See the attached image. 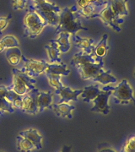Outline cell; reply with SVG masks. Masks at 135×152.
<instances>
[{
  "label": "cell",
  "instance_id": "cell-7",
  "mask_svg": "<svg viewBox=\"0 0 135 152\" xmlns=\"http://www.w3.org/2000/svg\"><path fill=\"white\" fill-rule=\"evenodd\" d=\"M21 62L23 63V67L20 70L31 78H36L44 74L49 64L44 60L27 58L25 56H23Z\"/></svg>",
  "mask_w": 135,
  "mask_h": 152
},
{
  "label": "cell",
  "instance_id": "cell-40",
  "mask_svg": "<svg viewBox=\"0 0 135 152\" xmlns=\"http://www.w3.org/2000/svg\"><path fill=\"white\" fill-rule=\"evenodd\" d=\"M0 152H4V151H0Z\"/></svg>",
  "mask_w": 135,
  "mask_h": 152
},
{
  "label": "cell",
  "instance_id": "cell-5",
  "mask_svg": "<svg viewBox=\"0 0 135 152\" xmlns=\"http://www.w3.org/2000/svg\"><path fill=\"white\" fill-rule=\"evenodd\" d=\"M112 96L116 104L127 105L133 102L135 105L134 89L127 80H122L117 86L114 87L113 91H112Z\"/></svg>",
  "mask_w": 135,
  "mask_h": 152
},
{
  "label": "cell",
  "instance_id": "cell-35",
  "mask_svg": "<svg viewBox=\"0 0 135 152\" xmlns=\"http://www.w3.org/2000/svg\"><path fill=\"white\" fill-rule=\"evenodd\" d=\"M98 152H117L115 150L112 149V148H101L99 150Z\"/></svg>",
  "mask_w": 135,
  "mask_h": 152
},
{
  "label": "cell",
  "instance_id": "cell-38",
  "mask_svg": "<svg viewBox=\"0 0 135 152\" xmlns=\"http://www.w3.org/2000/svg\"><path fill=\"white\" fill-rule=\"evenodd\" d=\"M122 152H135V150H131V149H128V148L123 147V150H122Z\"/></svg>",
  "mask_w": 135,
  "mask_h": 152
},
{
  "label": "cell",
  "instance_id": "cell-30",
  "mask_svg": "<svg viewBox=\"0 0 135 152\" xmlns=\"http://www.w3.org/2000/svg\"><path fill=\"white\" fill-rule=\"evenodd\" d=\"M15 108L6 98H0V115L4 113H13Z\"/></svg>",
  "mask_w": 135,
  "mask_h": 152
},
{
  "label": "cell",
  "instance_id": "cell-29",
  "mask_svg": "<svg viewBox=\"0 0 135 152\" xmlns=\"http://www.w3.org/2000/svg\"><path fill=\"white\" fill-rule=\"evenodd\" d=\"M3 44L4 45L5 48H20V42L19 40L15 36L9 35L5 36L0 40Z\"/></svg>",
  "mask_w": 135,
  "mask_h": 152
},
{
  "label": "cell",
  "instance_id": "cell-6",
  "mask_svg": "<svg viewBox=\"0 0 135 152\" xmlns=\"http://www.w3.org/2000/svg\"><path fill=\"white\" fill-rule=\"evenodd\" d=\"M95 18H99L107 26L111 27L117 32H120L122 31V28L120 26L124 22L123 18H117L114 15L108 3L104 8H102L101 10L91 17V19H95Z\"/></svg>",
  "mask_w": 135,
  "mask_h": 152
},
{
  "label": "cell",
  "instance_id": "cell-22",
  "mask_svg": "<svg viewBox=\"0 0 135 152\" xmlns=\"http://www.w3.org/2000/svg\"><path fill=\"white\" fill-rule=\"evenodd\" d=\"M101 90L100 89L99 85H91L85 87L80 96L85 102L89 103L97 96L99 93L101 92Z\"/></svg>",
  "mask_w": 135,
  "mask_h": 152
},
{
  "label": "cell",
  "instance_id": "cell-19",
  "mask_svg": "<svg viewBox=\"0 0 135 152\" xmlns=\"http://www.w3.org/2000/svg\"><path fill=\"white\" fill-rule=\"evenodd\" d=\"M5 57L8 63L15 67L21 63L23 54L20 48H12L5 49Z\"/></svg>",
  "mask_w": 135,
  "mask_h": 152
},
{
  "label": "cell",
  "instance_id": "cell-13",
  "mask_svg": "<svg viewBox=\"0 0 135 152\" xmlns=\"http://www.w3.org/2000/svg\"><path fill=\"white\" fill-rule=\"evenodd\" d=\"M108 4L111 7V10L117 18H123L128 15V0H107Z\"/></svg>",
  "mask_w": 135,
  "mask_h": 152
},
{
  "label": "cell",
  "instance_id": "cell-39",
  "mask_svg": "<svg viewBox=\"0 0 135 152\" xmlns=\"http://www.w3.org/2000/svg\"><path fill=\"white\" fill-rule=\"evenodd\" d=\"M33 3H40V2H42L44 0H32Z\"/></svg>",
  "mask_w": 135,
  "mask_h": 152
},
{
  "label": "cell",
  "instance_id": "cell-2",
  "mask_svg": "<svg viewBox=\"0 0 135 152\" xmlns=\"http://www.w3.org/2000/svg\"><path fill=\"white\" fill-rule=\"evenodd\" d=\"M29 9L38 14L47 26L57 27L62 10L59 6L52 3L50 0H44L40 3H33Z\"/></svg>",
  "mask_w": 135,
  "mask_h": 152
},
{
  "label": "cell",
  "instance_id": "cell-8",
  "mask_svg": "<svg viewBox=\"0 0 135 152\" xmlns=\"http://www.w3.org/2000/svg\"><path fill=\"white\" fill-rule=\"evenodd\" d=\"M104 67V62L101 60L99 63H86L75 67L79 72L81 79L84 80H90L93 81L98 75H100Z\"/></svg>",
  "mask_w": 135,
  "mask_h": 152
},
{
  "label": "cell",
  "instance_id": "cell-33",
  "mask_svg": "<svg viewBox=\"0 0 135 152\" xmlns=\"http://www.w3.org/2000/svg\"><path fill=\"white\" fill-rule=\"evenodd\" d=\"M123 147L128 148V149H131V150H135V135L131 136L129 139L127 140Z\"/></svg>",
  "mask_w": 135,
  "mask_h": 152
},
{
  "label": "cell",
  "instance_id": "cell-3",
  "mask_svg": "<svg viewBox=\"0 0 135 152\" xmlns=\"http://www.w3.org/2000/svg\"><path fill=\"white\" fill-rule=\"evenodd\" d=\"M12 84L9 86V88L14 92L20 96H25L26 94L36 88V80L27 75L26 73L22 72L20 69L14 68L12 69Z\"/></svg>",
  "mask_w": 135,
  "mask_h": 152
},
{
  "label": "cell",
  "instance_id": "cell-41",
  "mask_svg": "<svg viewBox=\"0 0 135 152\" xmlns=\"http://www.w3.org/2000/svg\"><path fill=\"white\" fill-rule=\"evenodd\" d=\"M134 76H135V71H134Z\"/></svg>",
  "mask_w": 135,
  "mask_h": 152
},
{
  "label": "cell",
  "instance_id": "cell-26",
  "mask_svg": "<svg viewBox=\"0 0 135 152\" xmlns=\"http://www.w3.org/2000/svg\"><path fill=\"white\" fill-rule=\"evenodd\" d=\"M17 150L20 152H31L35 150V147L26 138L19 135L17 137Z\"/></svg>",
  "mask_w": 135,
  "mask_h": 152
},
{
  "label": "cell",
  "instance_id": "cell-24",
  "mask_svg": "<svg viewBox=\"0 0 135 152\" xmlns=\"http://www.w3.org/2000/svg\"><path fill=\"white\" fill-rule=\"evenodd\" d=\"M45 50L47 53L50 64H57V63H62L61 60V53L57 48L53 47L51 44L45 46Z\"/></svg>",
  "mask_w": 135,
  "mask_h": 152
},
{
  "label": "cell",
  "instance_id": "cell-14",
  "mask_svg": "<svg viewBox=\"0 0 135 152\" xmlns=\"http://www.w3.org/2000/svg\"><path fill=\"white\" fill-rule=\"evenodd\" d=\"M19 135L26 138L32 144L36 150L42 149V140L43 136L36 129H29L27 130L22 131L19 134Z\"/></svg>",
  "mask_w": 135,
  "mask_h": 152
},
{
  "label": "cell",
  "instance_id": "cell-32",
  "mask_svg": "<svg viewBox=\"0 0 135 152\" xmlns=\"http://www.w3.org/2000/svg\"><path fill=\"white\" fill-rule=\"evenodd\" d=\"M12 15H8L7 16H1L0 17V33L3 32L6 28L8 27L9 22H10Z\"/></svg>",
  "mask_w": 135,
  "mask_h": 152
},
{
  "label": "cell",
  "instance_id": "cell-17",
  "mask_svg": "<svg viewBox=\"0 0 135 152\" xmlns=\"http://www.w3.org/2000/svg\"><path fill=\"white\" fill-rule=\"evenodd\" d=\"M50 108L53 109L54 113L57 116L71 119L73 118L72 112L75 109V107L67 102H62V103L53 104Z\"/></svg>",
  "mask_w": 135,
  "mask_h": 152
},
{
  "label": "cell",
  "instance_id": "cell-10",
  "mask_svg": "<svg viewBox=\"0 0 135 152\" xmlns=\"http://www.w3.org/2000/svg\"><path fill=\"white\" fill-rule=\"evenodd\" d=\"M111 96H112L111 91L101 90L97 96L92 101L94 103V106L91 108L92 112L101 113L103 115H107L111 110V107L108 103V100Z\"/></svg>",
  "mask_w": 135,
  "mask_h": 152
},
{
  "label": "cell",
  "instance_id": "cell-16",
  "mask_svg": "<svg viewBox=\"0 0 135 152\" xmlns=\"http://www.w3.org/2000/svg\"><path fill=\"white\" fill-rule=\"evenodd\" d=\"M102 59L97 58L93 53H85L84 52L77 53L71 60V65L74 67L86 64V63H99Z\"/></svg>",
  "mask_w": 135,
  "mask_h": 152
},
{
  "label": "cell",
  "instance_id": "cell-28",
  "mask_svg": "<svg viewBox=\"0 0 135 152\" xmlns=\"http://www.w3.org/2000/svg\"><path fill=\"white\" fill-rule=\"evenodd\" d=\"M47 77L48 80L49 86L53 87L55 90H59L61 88L64 86L63 84L61 81V77L60 75H50V74H44Z\"/></svg>",
  "mask_w": 135,
  "mask_h": 152
},
{
  "label": "cell",
  "instance_id": "cell-18",
  "mask_svg": "<svg viewBox=\"0 0 135 152\" xmlns=\"http://www.w3.org/2000/svg\"><path fill=\"white\" fill-rule=\"evenodd\" d=\"M21 110L23 113L31 115H36L38 113V108L36 107V102L34 100L31 91L23 96V101H22Z\"/></svg>",
  "mask_w": 135,
  "mask_h": 152
},
{
  "label": "cell",
  "instance_id": "cell-23",
  "mask_svg": "<svg viewBox=\"0 0 135 152\" xmlns=\"http://www.w3.org/2000/svg\"><path fill=\"white\" fill-rule=\"evenodd\" d=\"M93 82H96V83H99V84H101L103 86H107L111 83H116L117 82V78H115L112 75L111 70H104L100 75H98L97 77H96L94 79Z\"/></svg>",
  "mask_w": 135,
  "mask_h": 152
},
{
  "label": "cell",
  "instance_id": "cell-34",
  "mask_svg": "<svg viewBox=\"0 0 135 152\" xmlns=\"http://www.w3.org/2000/svg\"><path fill=\"white\" fill-rule=\"evenodd\" d=\"M9 91V86H0V98H5L7 94Z\"/></svg>",
  "mask_w": 135,
  "mask_h": 152
},
{
  "label": "cell",
  "instance_id": "cell-11",
  "mask_svg": "<svg viewBox=\"0 0 135 152\" xmlns=\"http://www.w3.org/2000/svg\"><path fill=\"white\" fill-rule=\"evenodd\" d=\"M83 90H72L70 87L63 86L59 90H55L53 94L58 95L59 96L58 103L67 102H77L79 96H80Z\"/></svg>",
  "mask_w": 135,
  "mask_h": 152
},
{
  "label": "cell",
  "instance_id": "cell-37",
  "mask_svg": "<svg viewBox=\"0 0 135 152\" xmlns=\"http://www.w3.org/2000/svg\"><path fill=\"white\" fill-rule=\"evenodd\" d=\"M5 47H4V45L3 44V42L0 41V53H2L4 50H5Z\"/></svg>",
  "mask_w": 135,
  "mask_h": 152
},
{
  "label": "cell",
  "instance_id": "cell-20",
  "mask_svg": "<svg viewBox=\"0 0 135 152\" xmlns=\"http://www.w3.org/2000/svg\"><path fill=\"white\" fill-rule=\"evenodd\" d=\"M44 74L56 75L60 76H68L70 74V69H68L67 65L62 63L57 64H48V66Z\"/></svg>",
  "mask_w": 135,
  "mask_h": 152
},
{
  "label": "cell",
  "instance_id": "cell-36",
  "mask_svg": "<svg viewBox=\"0 0 135 152\" xmlns=\"http://www.w3.org/2000/svg\"><path fill=\"white\" fill-rule=\"evenodd\" d=\"M71 151H72V147L69 145H64L62 148L61 152H71Z\"/></svg>",
  "mask_w": 135,
  "mask_h": 152
},
{
  "label": "cell",
  "instance_id": "cell-1",
  "mask_svg": "<svg viewBox=\"0 0 135 152\" xmlns=\"http://www.w3.org/2000/svg\"><path fill=\"white\" fill-rule=\"evenodd\" d=\"M80 31H88V28L82 25L81 17L78 14V7L74 4L63 8L55 33L58 35L60 32H68L75 35Z\"/></svg>",
  "mask_w": 135,
  "mask_h": 152
},
{
  "label": "cell",
  "instance_id": "cell-31",
  "mask_svg": "<svg viewBox=\"0 0 135 152\" xmlns=\"http://www.w3.org/2000/svg\"><path fill=\"white\" fill-rule=\"evenodd\" d=\"M29 0H13L12 1V7L14 10H23L28 5Z\"/></svg>",
  "mask_w": 135,
  "mask_h": 152
},
{
  "label": "cell",
  "instance_id": "cell-27",
  "mask_svg": "<svg viewBox=\"0 0 135 152\" xmlns=\"http://www.w3.org/2000/svg\"><path fill=\"white\" fill-rule=\"evenodd\" d=\"M98 7L95 6L92 4H90L89 5L85 6L84 8H81V9H78V14L80 15V17H84L85 19H91V17L96 14L97 12L100 10H97ZM100 9H102V8H100Z\"/></svg>",
  "mask_w": 135,
  "mask_h": 152
},
{
  "label": "cell",
  "instance_id": "cell-12",
  "mask_svg": "<svg viewBox=\"0 0 135 152\" xmlns=\"http://www.w3.org/2000/svg\"><path fill=\"white\" fill-rule=\"evenodd\" d=\"M71 34L68 32H60L58 34V37L56 40H51L50 44L57 48L61 53H68L71 48L70 43Z\"/></svg>",
  "mask_w": 135,
  "mask_h": 152
},
{
  "label": "cell",
  "instance_id": "cell-4",
  "mask_svg": "<svg viewBox=\"0 0 135 152\" xmlns=\"http://www.w3.org/2000/svg\"><path fill=\"white\" fill-rule=\"evenodd\" d=\"M24 36L26 37L35 39L42 32L44 28L47 26V23L41 16L31 9L24 17Z\"/></svg>",
  "mask_w": 135,
  "mask_h": 152
},
{
  "label": "cell",
  "instance_id": "cell-9",
  "mask_svg": "<svg viewBox=\"0 0 135 152\" xmlns=\"http://www.w3.org/2000/svg\"><path fill=\"white\" fill-rule=\"evenodd\" d=\"M38 108V113H43L46 109L50 108L53 102V93L51 91H40L36 88L31 91Z\"/></svg>",
  "mask_w": 135,
  "mask_h": 152
},
{
  "label": "cell",
  "instance_id": "cell-25",
  "mask_svg": "<svg viewBox=\"0 0 135 152\" xmlns=\"http://www.w3.org/2000/svg\"><path fill=\"white\" fill-rule=\"evenodd\" d=\"M5 98L12 104L13 107L15 109H21L22 101H23V96L18 95L17 93L14 92L9 89V92L7 94Z\"/></svg>",
  "mask_w": 135,
  "mask_h": 152
},
{
  "label": "cell",
  "instance_id": "cell-15",
  "mask_svg": "<svg viewBox=\"0 0 135 152\" xmlns=\"http://www.w3.org/2000/svg\"><path fill=\"white\" fill-rule=\"evenodd\" d=\"M73 41L76 48L81 49L85 53H93L95 41L91 38L81 37L78 35H73Z\"/></svg>",
  "mask_w": 135,
  "mask_h": 152
},
{
  "label": "cell",
  "instance_id": "cell-21",
  "mask_svg": "<svg viewBox=\"0 0 135 152\" xmlns=\"http://www.w3.org/2000/svg\"><path fill=\"white\" fill-rule=\"evenodd\" d=\"M108 36L107 34H104L103 37L101 39V41L97 43L96 46L94 47L93 54L95 55L97 58L102 59L107 54L109 47H108Z\"/></svg>",
  "mask_w": 135,
  "mask_h": 152
}]
</instances>
